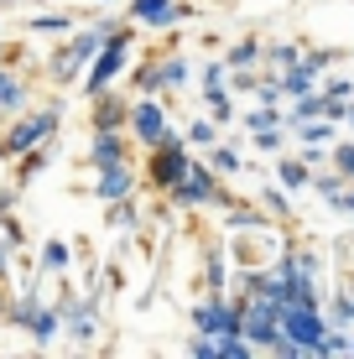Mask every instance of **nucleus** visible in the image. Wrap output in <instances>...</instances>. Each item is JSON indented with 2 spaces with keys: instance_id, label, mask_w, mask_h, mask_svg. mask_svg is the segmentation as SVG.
Here are the masks:
<instances>
[{
  "instance_id": "nucleus-25",
  "label": "nucleus",
  "mask_w": 354,
  "mask_h": 359,
  "mask_svg": "<svg viewBox=\"0 0 354 359\" xmlns=\"http://www.w3.org/2000/svg\"><path fill=\"white\" fill-rule=\"evenodd\" d=\"M255 349L245 344V333H214V359H250Z\"/></svg>"
},
{
  "instance_id": "nucleus-48",
  "label": "nucleus",
  "mask_w": 354,
  "mask_h": 359,
  "mask_svg": "<svg viewBox=\"0 0 354 359\" xmlns=\"http://www.w3.org/2000/svg\"><path fill=\"white\" fill-rule=\"evenodd\" d=\"M0 6H11V0H0Z\"/></svg>"
},
{
  "instance_id": "nucleus-16",
  "label": "nucleus",
  "mask_w": 354,
  "mask_h": 359,
  "mask_svg": "<svg viewBox=\"0 0 354 359\" xmlns=\"http://www.w3.org/2000/svg\"><path fill=\"white\" fill-rule=\"evenodd\" d=\"M21 104H27V83L16 79L11 63H0V115H11V109H21Z\"/></svg>"
},
{
  "instance_id": "nucleus-42",
  "label": "nucleus",
  "mask_w": 354,
  "mask_h": 359,
  "mask_svg": "<svg viewBox=\"0 0 354 359\" xmlns=\"http://www.w3.org/2000/svg\"><path fill=\"white\" fill-rule=\"evenodd\" d=\"M224 57H219V63H209V68H203V89H214V83H224Z\"/></svg>"
},
{
  "instance_id": "nucleus-11",
  "label": "nucleus",
  "mask_w": 354,
  "mask_h": 359,
  "mask_svg": "<svg viewBox=\"0 0 354 359\" xmlns=\"http://www.w3.org/2000/svg\"><path fill=\"white\" fill-rule=\"evenodd\" d=\"M130 21H136V27H151V32L177 27V0H130Z\"/></svg>"
},
{
  "instance_id": "nucleus-21",
  "label": "nucleus",
  "mask_w": 354,
  "mask_h": 359,
  "mask_svg": "<svg viewBox=\"0 0 354 359\" xmlns=\"http://www.w3.org/2000/svg\"><path fill=\"white\" fill-rule=\"evenodd\" d=\"M42 167H47V141H42V146H27V151L16 156V188H27Z\"/></svg>"
},
{
  "instance_id": "nucleus-10",
  "label": "nucleus",
  "mask_w": 354,
  "mask_h": 359,
  "mask_svg": "<svg viewBox=\"0 0 354 359\" xmlns=\"http://www.w3.org/2000/svg\"><path fill=\"white\" fill-rule=\"evenodd\" d=\"M120 156H130V135L125 130H94L89 135V167L120 162Z\"/></svg>"
},
{
  "instance_id": "nucleus-27",
  "label": "nucleus",
  "mask_w": 354,
  "mask_h": 359,
  "mask_svg": "<svg viewBox=\"0 0 354 359\" xmlns=\"http://www.w3.org/2000/svg\"><path fill=\"white\" fill-rule=\"evenodd\" d=\"M130 83H136L141 94H156V89H162V79H156V53H146L141 63L130 68Z\"/></svg>"
},
{
  "instance_id": "nucleus-35",
  "label": "nucleus",
  "mask_w": 354,
  "mask_h": 359,
  "mask_svg": "<svg viewBox=\"0 0 354 359\" xmlns=\"http://www.w3.org/2000/svg\"><path fill=\"white\" fill-rule=\"evenodd\" d=\"M308 188L318 198H334L339 188H344V177H339V172H318V177H308Z\"/></svg>"
},
{
  "instance_id": "nucleus-31",
  "label": "nucleus",
  "mask_w": 354,
  "mask_h": 359,
  "mask_svg": "<svg viewBox=\"0 0 354 359\" xmlns=\"http://www.w3.org/2000/svg\"><path fill=\"white\" fill-rule=\"evenodd\" d=\"M276 172H282V188H308V177H313L308 162H276Z\"/></svg>"
},
{
  "instance_id": "nucleus-3",
  "label": "nucleus",
  "mask_w": 354,
  "mask_h": 359,
  "mask_svg": "<svg viewBox=\"0 0 354 359\" xmlns=\"http://www.w3.org/2000/svg\"><path fill=\"white\" fill-rule=\"evenodd\" d=\"M109 27H115V21H94V27L73 32L68 42H63V47L53 53V63H47V68H53V79H57V83H73V79H79V73L89 68V57H94V53L104 47Z\"/></svg>"
},
{
  "instance_id": "nucleus-36",
  "label": "nucleus",
  "mask_w": 354,
  "mask_h": 359,
  "mask_svg": "<svg viewBox=\"0 0 354 359\" xmlns=\"http://www.w3.org/2000/svg\"><path fill=\"white\" fill-rule=\"evenodd\" d=\"M261 208H266V214H276V219H287V214H292V203H287V193H282V188H266V193H261Z\"/></svg>"
},
{
  "instance_id": "nucleus-20",
  "label": "nucleus",
  "mask_w": 354,
  "mask_h": 359,
  "mask_svg": "<svg viewBox=\"0 0 354 359\" xmlns=\"http://www.w3.org/2000/svg\"><path fill=\"white\" fill-rule=\"evenodd\" d=\"M209 167L219 172V177H240V172H245V156L235 151V146H209Z\"/></svg>"
},
{
  "instance_id": "nucleus-15",
  "label": "nucleus",
  "mask_w": 354,
  "mask_h": 359,
  "mask_svg": "<svg viewBox=\"0 0 354 359\" xmlns=\"http://www.w3.org/2000/svg\"><path fill=\"white\" fill-rule=\"evenodd\" d=\"M276 83H282V99H297V94H313V89H318V73H308L302 63H292V68L276 73Z\"/></svg>"
},
{
  "instance_id": "nucleus-45",
  "label": "nucleus",
  "mask_w": 354,
  "mask_h": 359,
  "mask_svg": "<svg viewBox=\"0 0 354 359\" xmlns=\"http://www.w3.org/2000/svg\"><path fill=\"white\" fill-rule=\"evenodd\" d=\"M344 126H354V99H349V109H344Z\"/></svg>"
},
{
  "instance_id": "nucleus-22",
  "label": "nucleus",
  "mask_w": 354,
  "mask_h": 359,
  "mask_svg": "<svg viewBox=\"0 0 354 359\" xmlns=\"http://www.w3.org/2000/svg\"><path fill=\"white\" fill-rule=\"evenodd\" d=\"M297 141L302 146H328V141H334V120H323V115L297 120Z\"/></svg>"
},
{
  "instance_id": "nucleus-47",
  "label": "nucleus",
  "mask_w": 354,
  "mask_h": 359,
  "mask_svg": "<svg viewBox=\"0 0 354 359\" xmlns=\"http://www.w3.org/2000/svg\"><path fill=\"white\" fill-rule=\"evenodd\" d=\"M349 354H354V333H349Z\"/></svg>"
},
{
  "instance_id": "nucleus-37",
  "label": "nucleus",
  "mask_w": 354,
  "mask_h": 359,
  "mask_svg": "<svg viewBox=\"0 0 354 359\" xmlns=\"http://www.w3.org/2000/svg\"><path fill=\"white\" fill-rule=\"evenodd\" d=\"M32 32H73V16H32Z\"/></svg>"
},
{
  "instance_id": "nucleus-12",
  "label": "nucleus",
  "mask_w": 354,
  "mask_h": 359,
  "mask_svg": "<svg viewBox=\"0 0 354 359\" xmlns=\"http://www.w3.org/2000/svg\"><path fill=\"white\" fill-rule=\"evenodd\" d=\"M57 307H47V302H36L32 307V318H27V333H32V344H53L57 339Z\"/></svg>"
},
{
  "instance_id": "nucleus-38",
  "label": "nucleus",
  "mask_w": 354,
  "mask_h": 359,
  "mask_svg": "<svg viewBox=\"0 0 354 359\" xmlns=\"http://www.w3.org/2000/svg\"><path fill=\"white\" fill-rule=\"evenodd\" d=\"M318 89L328 94V99H354V79H344V73H334L328 83H318Z\"/></svg>"
},
{
  "instance_id": "nucleus-7",
  "label": "nucleus",
  "mask_w": 354,
  "mask_h": 359,
  "mask_svg": "<svg viewBox=\"0 0 354 359\" xmlns=\"http://www.w3.org/2000/svg\"><path fill=\"white\" fill-rule=\"evenodd\" d=\"M125 135H130L136 146H146V151H151L156 141H167V135H172V126H167V109H162V99H156V94H141L136 104H130Z\"/></svg>"
},
{
  "instance_id": "nucleus-43",
  "label": "nucleus",
  "mask_w": 354,
  "mask_h": 359,
  "mask_svg": "<svg viewBox=\"0 0 354 359\" xmlns=\"http://www.w3.org/2000/svg\"><path fill=\"white\" fill-rule=\"evenodd\" d=\"M16 198H21L16 182H11V188H0V214H11V208H16Z\"/></svg>"
},
{
  "instance_id": "nucleus-4",
  "label": "nucleus",
  "mask_w": 354,
  "mask_h": 359,
  "mask_svg": "<svg viewBox=\"0 0 354 359\" xmlns=\"http://www.w3.org/2000/svg\"><path fill=\"white\" fill-rule=\"evenodd\" d=\"M193 162V151H188V141L172 130L167 141H156L151 151H146V167H141V188H151V193H167L172 182L182 177V167Z\"/></svg>"
},
{
  "instance_id": "nucleus-24",
  "label": "nucleus",
  "mask_w": 354,
  "mask_h": 359,
  "mask_svg": "<svg viewBox=\"0 0 354 359\" xmlns=\"http://www.w3.org/2000/svg\"><path fill=\"white\" fill-rule=\"evenodd\" d=\"M323 318H328V328H354V292H334Z\"/></svg>"
},
{
  "instance_id": "nucleus-28",
  "label": "nucleus",
  "mask_w": 354,
  "mask_h": 359,
  "mask_svg": "<svg viewBox=\"0 0 354 359\" xmlns=\"http://www.w3.org/2000/svg\"><path fill=\"white\" fill-rule=\"evenodd\" d=\"M182 141H188V146H203V151H209V146L219 141V126H214L209 115H198V120H193L188 130H182Z\"/></svg>"
},
{
  "instance_id": "nucleus-23",
  "label": "nucleus",
  "mask_w": 354,
  "mask_h": 359,
  "mask_svg": "<svg viewBox=\"0 0 354 359\" xmlns=\"http://www.w3.org/2000/svg\"><path fill=\"white\" fill-rule=\"evenodd\" d=\"M297 57H302V42H271V47H261V63H271V73L292 68Z\"/></svg>"
},
{
  "instance_id": "nucleus-17",
  "label": "nucleus",
  "mask_w": 354,
  "mask_h": 359,
  "mask_svg": "<svg viewBox=\"0 0 354 359\" xmlns=\"http://www.w3.org/2000/svg\"><path fill=\"white\" fill-rule=\"evenodd\" d=\"M297 63L308 68V73H328L334 63H344V47H308V42H302V57H297Z\"/></svg>"
},
{
  "instance_id": "nucleus-32",
  "label": "nucleus",
  "mask_w": 354,
  "mask_h": 359,
  "mask_svg": "<svg viewBox=\"0 0 354 359\" xmlns=\"http://www.w3.org/2000/svg\"><path fill=\"white\" fill-rule=\"evenodd\" d=\"M245 126H250V130H266V126H282V104H255L250 115H245Z\"/></svg>"
},
{
  "instance_id": "nucleus-2",
  "label": "nucleus",
  "mask_w": 354,
  "mask_h": 359,
  "mask_svg": "<svg viewBox=\"0 0 354 359\" xmlns=\"http://www.w3.org/2000/svg\"><path fill=\"white\" fill-rule=\"evenodd\" d=\"M167 198H172V208H224L229 203V193L219 188V172L209 162H188L182 177L167 188Z\"/></svg>"
},
{
  "instance_id": "nucleus-14",
  "label": "nucleus",
  "mask_w": 354,
  "mask_h": 359,
  "mask_svg": "<svg viewBox=\"0 0 354 359\" xmlns=\"http://www.w3.org/2000/svg\"><path fill=\"white\" fill-rule=\"evenodd\" d=\"M229 214H224V224L229 229H276V219L271 214H261V208H245V203H235V198H229Z\"/></svg>"
},
{
  "instance_id": "nucleus-46",
  "label": "nucleus",
  "mask_w": 354,
  "mask_h": 359,
  "mask_svg": "<svg viewBox=\"0 0 354 359\" xmlns=\"http://www.w3.org/2000/svg\"><path fill=\"white\" fill-rule=\"evenodd\" d=\"M0 63H6V42H0Z\"/></svg>"
},
{
  "instance_id": "nucleus-8",
  "label": "nucleus",
  "mask_w": 354,
  "mask_h": 359,
  "mask_svg": "<svg viewBox=\"0 0 354 359\" xmlns=\"http://www.w3.org/2000/svg\"><path fill=\"white\" fill-rule=\"evenodd\" d=\"M130 193H141V172L130 167V156L94 167V198L100 203H115V198H130Z\"/></svg>"
},
{
  "instance_id": "nucleus-29",
  "label": "nucleus",
  "mask_w": 354,
  "mask_h": 359,
  "mask_svg": "<svg viewBox=\"0 0 354 359\" xmlns=\"http://www.w3.org/2000/svg\"><path fill=\"white\" fill-rule=\"evenodd\" d=\"M229 271H224V250H209V261H203V287L209 292H224Z\"/></svg>"
},
{
  "instance_id": "nucleus-26",
  "label": "nucleus",
  "mask_w": 354,
  "mask_h": 359,
  "mask_svg": "<svg viewBox=\"0 0 354 359\" xmlns=\"http://www.w3.org/2000/svg\"><path fill=\"white\" fill-rule=\"evenodd\" d=\"M109 208V224H115V229H136L141 224V214H136V193H130V198H115V203H104Z\"/></svg>"
},
{
  "instance_id": "nucleus-9",
  "label": "nucleus",
  "mask_w": 354,
  "mask_h": 359,
  "mask_svg": "<svg viewBox=\"0 0 354 359\" xmlns=\"http://www.w3.org/2000/svg\"><path fill=\"white\" fill-rule=\"evenodd\" d=\"M130 115V99H120L115 89H100L89 99V130H125Z\"/></svg>"
},
{
  "instance_id": "nucleus-39",
  "label": "nucleus",
  "mask_w": 354,
  "mask_h": 359,
  "mask_svg": "<svg viewBox=\"0 0 354 359\" xmlns=\"http://www.w3.org/2000/svg\"><path fill=\"white\" fill-rule=\"evenodd\" d=\"M250 94L261 99V104H282V83H276V79H261V83H255Z\"/></svg>"
},
{
  "instance_id": "nucleus-18",
  "label": "nucleus",
  "mask_w": 354,
  "mask_h": 359,
  "mask_svg": "<svg viewBox=\"0 0 354 359\" xmlns=\"http://www.w3.org/2000/svg\"><path fill=\"white\" fill-rule=\"evenodd\" d=\"M261 47H266V42H255V36H240V42L224 53V68H261Z\"/></svg>"
},
{
  "instance_id": "nucleus-5",
  "label": "nucleus",
  "mask_w": 354,
  "mask_h": 359,
  "mask_svg": "<svg viewBox=\"0 0 354 359\" xmlns=\"http://www.w3.org/2000/svg\"><path fill=\"white\" fill-rule=\"evenodd\" d=\"M276 323L292 344H297L302 359H323V333H328V318L323 307H297V302H282V313H276Z\"/></svg>"
},
{
  "instance_id": "nucleus-41",
  "label": "nucleus",
  "mask_w": 354,
  "mask_h": 359,
  "mask_svg": "<svg viewBox=\"0 0 354 359\" xmlns=\"http://www.w3.org/2000/svg\"><path fill=\"white\" fill-rule=\"evenodd\" d=\"M328 203H334L339 214H349V219H354V182H344V188H339L334 198H328Z\"/></svg>"
},
{
  "instance_id": "nucleus-33",
  "label": "nucleus",
  "mask_w": 354,
  "mask_h": 359,
  "mask_svg": "<svg viewBox=\"0 0 354 359\" xmlns=\"http://www.w3.org/2000/svg\"><path fill=\"white\" fill-rule=\"evenodd\" d=\"M334 172H339L344 182H354V141H339V146H334Z\"/></svg>"
},
{
  "instance_id": "nucleus-44",
  "label": "nucleus",
  "mask_w": 354,
  "mask_h": 359,
  "mask_svg": "<svg viewBox=\"0 0 354 359\" xmlns=\"http://www.w3.org/2000/svg\"><path fill=\"white\" fill-rule=\"evenodd\" d=\"M6 307H11V281H0V328H6Z\"/></svg>"
},
{
  "instance_id": "nucleus-49",
  "label": "nucleus",
  "mask_w": 354,
  "mask_h": 359,
  "mask_svg": "<svg viewBox=\"0 0 354 359\" xmlns=\"http://www.w3.org/2000/svg\"><path fill=\"white\" fill-rule=\"evenodd\" d=\"M349 292H354V281H349Z\"/></svg>"
},
{
  "instance_id": "nucleus-30",
  "label": "nucleus",
  "mask_w": 354,
  "mask_h": 359,
  "mask_svg": "<svg viewBox=\"0 0 354 359\" xmlns=\"http://www.w3.org/2000/svg\"><path fill=\"white\" fill-rule=\"evenodd\" d=\"M68 266H73L68 245H63V240H47V245H42V271H68Z\"/></svg>"
},
{
  "instance_id": "nucleus-6",
  "label": "nucleus",
  "mask_w": 354,
  "mask_h": 359,
  "mask_svg": "<svg viewBox=\"0 0 354 359\" xmlns=\"http://www.w3.org/2000/svg\"><path fill=\"white\" fill-rule=\"evenodd\" d=\"M63 126V109L57 104H47V109H36V115L27 120H16L6 135H0V156H21L27 146H42V141H53V130Z\"/></svg>"
},
{
  "instance_id": "nucleus-40",
  "label": "nucleus",
  "mask_w": 354,
  "mask_h": 359,
  "mask_svg": "<svg viewBox=\"0 0 354 359\" xmlns=\"http://www.w3.org/2000/svg\"><path fill=\"white\" fill-rule=\"evenodd\" d=\"M255 146H261V151H282V126H266V130H255Z\"/></svg>"
},
{
  "instance_id": "nucleus-19",
  "label": "nucleus",
  "mask_w": 354,
  "mask_h": 359,
  "mask_svg": "<svg viewBox=\"0 0 354 359\" xmlns=\"http://www.w3.org/2000/svg\"><path fill=\"white\" fill-rule=\"evenodd\" d=\"M203 104H209V120H214V126H229V120H235V99H229L224 83L203 89Z\"/></svg>"
},
{
  "instance_id": "nucleus-13",
  "label": "nucleus",
  "mask_w": 354,
  "mask_h": 359,
  "mask_svg": "<svg viewBox=\"0 0 354 359\" xmlns=\"http://www.w3.org/2000/svg\"><path fill=\"white\" fill-rule=\"evenodd\" d=\"M156 79H162V89H182V83H188V57L172 53V47L156 53Z\"/></svg>"
},
{
  "instance_id": "nucleus-1",
  "label": "nucleus",
  "mask_w": 354,
  "mask_h": 359,
  "mask_svg": "<svg viewBox=\"0 0 354 359\" xmlns=\"http://www.w3.org/2000/svg\"><path fill=\"white\" fill-rule=\"evenodd\" d=\"M130 42H136V21H115L109 27V36H104V47L89 57V68H83V94H100V89H109V83L125 73V57H130Z\"/></svg>"
},
{
  "instance_id": "nucleus-34",
  "label": "nucleus",
  "mask_w": 354,
  "mask_h": 359,
  "mask_svg": "<svg viewBox=\"0 0 354 359\" xmlns=\"http://www.w3.org/2000/svg\"><path fill=\"white\" fill-rule=\"evenodd\" d=\"M224 83H229L235 94H250L255 83H261V73H255V68H229V73H224Z\"/></svg>"
}]
</instances>
